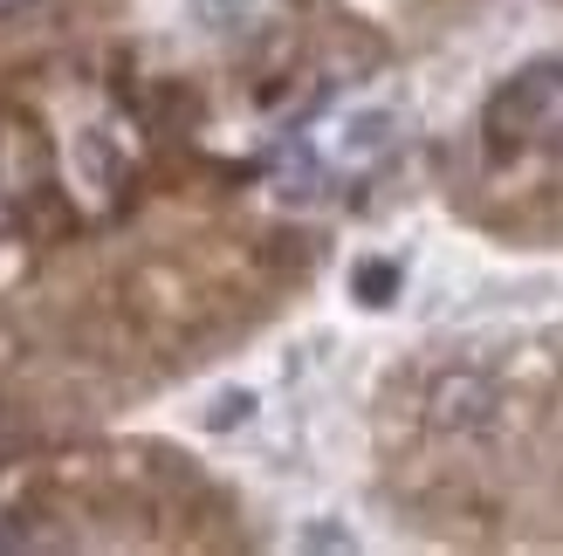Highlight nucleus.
<instances>
[{"label": "nucleus", "mask_w": 563, "mask_h": 556, "mask_svg": "<svg viewBox=\"0 0 563 556\" xmlns=\"http://www.w3.org/2000/svg\"><path fill=\"white\" fill-rule=\"evenodd\" d=\"M495 131H509V137H563V55L522 69L509 90L495 97Z\"/></svg>", "instance_id": "1"}, {"label": "nucleus", "mask_w": 563, "mask_h": 556, "mask_svg": "<svg viewBox=\"0 0 563 556\" xmlns=\"http://www.w3.org/2000/svg\"><path fill=\"white\" fill-rule=\"evenodd\" d=\"M0 8H14V0H0Z\"/></svg>", "instance_id": "2"}]
</instances>
